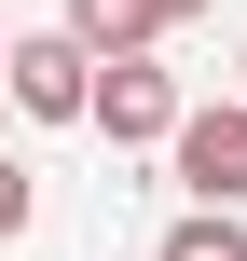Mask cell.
Listing matches in <instances>:
<instances>
[{
    "mask_svg": "<svg viewBox=\"0 0 247 261\" xmlns=\"http://www.w3.org/2000/svg\"><path fill=\"white\" fill-rule=\"evenodd\" d=\"M28 220H41V179H28V165H14V151H0V248H14V234H28Z\"/></svg>",
    "mask_w": 247,
    "mask_h": 261,
    "instance_id": "cell-6",
    "label": "cell"
},
{
    "mask_svg": "<svg viewBox=\"0 0 247 261\" xmlns=\"http://www.w3.org/2000/svg\"><path fill=\"white\" fill-rule=\"evenodd\" d=\"M234 96H247V55H234Z\"/></svg>",
    "mask_w": 247,
    "mask_h": 261,
    "instance_id": "cell-8",
    "label": "cell"
},
{
    "mask_svg": "<svg viewBox=\"0 0 247 261\" xmlns=\"http://www.w3.org/2000/svg\"><path fill=\"white\" fill-rule=\"evenodd\" d=\"M151 14H165V28H193V14H206V0H151Z\"/></svg>",
    "mask_w": 247,
    "mask_h": 261,
    "instance_id": "cell-7",
    "label": "cell"
},
{
    "mask_svg": "<svg viewBox=\"0 0 247 261\" xmlns=\"http://www.w3.org/2000/svg\"><path fill=\"white\" fill-rule=\"evenodd\" d=\"M69 41L83 55H138V41H165V14L151 0H69Z\"/></svg>",
    "mask_w": 247,
    "mask_h": 261,
    "instance_id": "cell-4",
    "label": "cell"
},
{
    "mask_svg": "<svg viewBox=\"0 0 247 261\" xmlns=\"http://www.w3.org/2000/svg\"><path fill=\"white\" fill-rule=\"evenodd\" d=\"M0 96H14L28 124H83V96H96V55L69 41V14H55V28H14V41H0Z\"/></svg>",
    "mask_w": 247,
    "mask_h": 261,
    "instance_id": "cell-2",
    "label": "cell"
},
{
    "mask_svg": "<svg viewBox=\"0 0 247 261\" xmlns=\"http://www.w3.org/2000/svg\"><path fill=\"white\" fill-rule=\"evenodd\" d=\"M179 110H193V96H179V69H165L151 41H138V55H96V96H83V124H96L110 151H165V138H179Z\"/></svg>",
    "mask_w": 247,
    "mask_h": 261,
    "instance_id": "cell-1",
    "label": "cell"
},
{
    "mask_svg": "<svg viewBox=\"0 0 247 261\" xmlns=\"http://www.w3.org/2000/svg\"><path fill=\"white\" fill-rule=\"evenodd\" d=\"M165 165H179V193H193V206H247V96H206V110H179Z\"/></svg>",
    "mask_w": 247,
    "mask_h": 261,
    "instance_id": "cell-3",
    "label": "cell"
},
{
    "mask_svg": "<svg viewBox=\"0 0 247 261\" xmlns=\"http://www.w3.org/2000/svg\"><path fill=\"white\" fill-rule=\"evenodd\" d=\"M0 41H14V28H0Z\"/></svg>",
    "mask_w": 247,
    "mask_h": 261,
    "instance_id": "cell-9",
    "label": "cell"
},
{
    "mask_svg": "<svg viewBox=\"0 0 247 261\" xmlns=\"http://www.w3.org/2000/svg\"><path fill=\"white\" fill-rule=\"evenodd\" d=\"M151 261H247V206H193V220H165Z\"/></svg>",
    "mask_w": 247,
    "mask_h": 261,
    "instance_id": "cell-5",
    "label": "cell"
}]
</instances>
